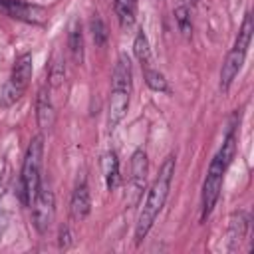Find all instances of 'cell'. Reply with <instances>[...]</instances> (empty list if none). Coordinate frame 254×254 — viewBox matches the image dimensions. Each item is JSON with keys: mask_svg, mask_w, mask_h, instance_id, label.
<instances>
[{"mask_svg": "<svg viewBox=\"0 0 254 254\" xmlns=\"http://www.w3.org/2000/svg\"><path fill=\"white\" fill-rule=\"evenodd\" d=\"M234 153H236V137H234V129H230L224 137L222 147L212 157L206 177H204V183H202V194H200V220L202 222L210 216V212L216 206V200H218L220 189H222V181H224V173L230 167Z\"/></svg>", "mask_w": 254, "mask_h": 254, "instance_id": "obj_1", "label": "cell"}, {"mask_svg": "<svg viewBox=\"0 0 254 254\" xmlns=\"http://www.w3.org/2000/svg\"><path fill=\"white\" fill-rule=\"evenodd\" d=\"M173 175H175V157H167L165 163L159 169L157 179L153 181V185L147 192V198H145L141 210H139L137 224H135V242L137 244L149 234L155 218L163 210V206L167 202V196H169V190H171Z\"/></svg>", "mask_w": 254, "mask_h": 254, "instance_id": "obj_2", "label": "cell"}, {"mask_svg": "<svg viewBox=\"0 0 254 254\" xmlns=\"http://www.w3.org/2000/svg\"><path fill=\"white\" fill-rule=\"evenodd\" d=\"M252 32H254V22H252V14L246 12L244 20H242V26H240V32H238V38L232 46V50L226 54V60L222 64V69H220V89L226 93L234 81V77L238 75L244 60H246V54H248V48H250V42H252Z\"/></svg>", "mask_w": 254, "mask_h": 254, "instance_id": "obj_3", "label": "cell"}, {"mask_svg": "<svg viewBox=\"0 0 254 254\" xmlns=\"http://www.w3.org/2000/svg\"><path fill=\"white\" fill-rule=\"evenodd\" d=\"M42 155H44V137L38 135L30 141L24 163H22V173H20V198L24 204H32L38 189H40V173H42Z\"/></svg>", "mask_w": 254, "mask_h": 254, "instance_id": "obj_4", "label": "cell"}, {"mask_svg": "<svg viewBox=\"0 0 254 254\" xmlns=\"http://www.w3.org/2000/svg\"><path fill=\"white\" fill-rule=\"evenodd\" d=\"M32 69H34L32 67V56L22 54L16 60V64L12 67V73H10V77L4 85V91H2V105L4 107L16 103L24 95V91H26L30 79H32Z\"/></svg>", "mask_w": 254, "mask_h": 254, "instance_id": "obj_5", "label": "cell"}, {"mask_svg": "<svg viewBox=\"0 0 254 254\" xmlns=\"http://www.w3.org/2000/svg\"><path fill=\"white\" fill-rule=\"evenodd\" d=\"M54 216H56V198H54V192L48 189V187H42L38 189L34 200H32V222H34V228L40 232V234H46L54 222Z\"/></svg>", "mask_w": 254, "mask_h": 254, "instance_id": "obj_6", "label": "cell"}, {"mask_svg": "<svg viewBox=\"0 0 254 254\" xmlns=\"http://www.w3.org/2000/svg\"><path fill=\"white\" fill-rule=\"evenodd\" d=\"M0 14L26 24H36V26H42L48 22V12L42 6L26 0H0Z\"/></svg>", "mask_w": 254, "mask_h": 254, "instance_id": "obj_7", "label": "cell"}, {"mask_svg": "<svg viewBox=\"0 0 254 254\" xmlns=\"http://www.w3.org/2000/svg\"><path fill=\"white\" fill-rule=\"evenodd\" d=\"M147 173H149V161H147V153L143 149H137L131 155V175H129V190L133 192L131 196V204L139 198L141 190L145 189L147 183Z\"/></svg>", "mask_w": 254, "mask_h": 254, "instance_id": "obj_8", "label": "cell"}, {"mask_svg": "<svg viewBox=\"0 0 254 254\" xmlns=\"http://www.w3.org/2000/svg\"><path fill=\"white\" fill-rule=\"evenodd\" d=\"M129 89H117L111 87V95H109V107H107V127L109 131H113L121 119L125 117L127 109H129Z\"/></svg>", "mask_w": 254, "mask_h": 254, "instance_id": "obj_9", "label": "cell"}, {"mask_svg": "<svg viewBox=\"0 0 254 254\" xmlns=\"http://www.w3.org/2000/svg\"><path fill=\"white\" fill-rule=\"evenodd\" d=\"M36 119H38V125L42 129H50L54 125V119H56V109H54V101H52V95H50V87L44 85L40 91H38V99H36Z\"/></svg>", "mask_w": 254, "mask_h": 254, "instance_id": "obj_10", "label": "cell"}, {"mask_svg": "<svg viewBox=\"0 0 254 254\" xmlns=\"http://www.w3.org/2000/svg\"><path fill=\"white\" fill-rule=\"evenodd\" d=\"M91 210V198H89V187L85 181H81L71 194L69 200V214L73 220H83Z\"/></svg>", "mask_w": 254, "mask_h": 254, "instance_id": "obj_11", "label": "cell"}, {"mask_svg": "<svg viewBox=\"0 0 254 254\" xmlns=\"http://www.w3.org/2000/svg\"><path fill=\"white\" fill-rule=\"evenodd\" d=\"M131 79H133V71H131V60L127 54H121L117 58L115 69H113V79H111V87L117 89H129L131 91Z\"/></svg>", "mask_w": 254, "mask_h": 254, "instance_id": "obj_12", "label": "cell"}, {"mask_svg": "<svg viewBox=\"0 0 254 254\" xmlns=\"http://www.w3.org/2000/svg\"><path fill=\"white\" fill-rule=\"evenodd\" d=\"M101 171H103V181L107 190H115V187L119 185V161L113 151L101 157Z\"/></svg>", "mask_w": 254, "mask_h": 254, "instance_id": "obj_13", "label": "cell"}, {"mask_svg": "<svg viewBox=\"0 0 254 254\" xmlns=\"http://www.w3.org/2000/svg\"><path fill=\"white\" fill-rule=\"evenodd\" d=\"M67 46L71 52V58L75 64L83 62V32H81V24L79 20H73L69 24V34H67Z\"/></svg>", "mask_w": 254, "mask_h": 254, "instance_id": "obj_14", "label": "cell"}, {"mask_svg": "<svg viewBox=\"0 0 254 254\" xmlns=\"http://www.w3.org/2000/svg\"><path fill=\"white\" fill-rule=\"evenodd\" d=\"M248 230V216L244 212H236L230 218V228H228V238H230V250H234L246 236Z\"/></svg>", "mask_w": 254, "mask_h": 254, "instance_id": "obj_15", "label": "cell"}, {"mask_svg": "<svg viewBox=\"0 0 254 254\" xmlns=\"http://www.w3.org/2000/svg\"><path fill=\"white\" fill-rule=\"evenodd\" d=\"M113 10L123 28L133 26L137 14V0H113Z\"/></svg>", "mask_w": 254, "mask_h": 254, "instance_id": "obj_16", "label": "cell"}, {"mask_svg": "<svg viewBox=\"0 0 254 254\" xmlns=\"http://www.w3.org/2000/svg\"><path fill=\"white\" fill-rule=\"evenodd\" d=\"M133 52H135V58L139 60V64H141L143 69H145V67H151V64H153V54H151V46H149V40H147V36L143 34V30L137 32V36H135V40H133Z\"/></svg>", "mask_w": 254, "mask_h": 254, "instance_id": "obj_17", "label": "cell"}, {"mask_svg": "<svg viewBox=\"0 0 254 254\" xmlns=\"http://www.w3.org/2000/svg\"><path fill=\"white\" fill-rule=\"evenodd\" d=\"M143 73H145V83L153 89V91H163V93H169V85H167V79H165V75L159 71V69H155L153 65L151 67H145L143 69Z\"/></svg>", "mask_w": 254, "mask_h": 254, "instance_id": "obj_18", "label": "cell"}, {"mask_svg": "<svg viewBox=\"0 0 254 254\" xmlns=\"http://www.w3.org/2000/svg\"><path fill=\"white\" fill-rule=\"evenodd\" d=\"M89 26H91V36H93L95 46H103V44L107 42V28H105L103 20H101L97 14H93Z\"/></svg>", "mask_w": 254, "mask_h": 254, "instance_id": "obj_19", "label": "cell"}, {"mask_svg": "<svg viewBox=\"0 0 254 254\" xmlns=\"http://www.w3.org/2000/svg\"><path fill=\"white\" fill-rule=\"evenodd\" d=\"M175 20H177V26L183 32V36H190L192 26H190V14H189V8L187 6H179L175 10Z\"/></svg>", "mask_w": 254, "mask_h": 254, "instance_id": "obj_20", "label": "cell"}, {"mask_svg": "<svg viewBox=\"0 0 254 254\" xmlns=\"http://www.w3.org/2000/svg\"><path fill=\"white\" fill-rule=\"evenodd\" d=\"M69 244H71V234H69V228L64 226V228L60 230V246H62V248H67Z\"/></svg>", "mask_w": 254, "mask_h": 254, "instance_id": "obj_21", "label": "cell"}, {"mask_svg": "<svg viewBox=\"0 0 254 254\" xmlns=\"http://www.w3.org/2000/svg\"><path fill=\"white\" fill-rule=\"evenodd\" d=\"M2 194H4V181L0 179V198H2Z\"/></svg>", "mask_w": 254, "mask_h": 254, "instance_id": "obj_22", "label": "cell"}]
</instances>
